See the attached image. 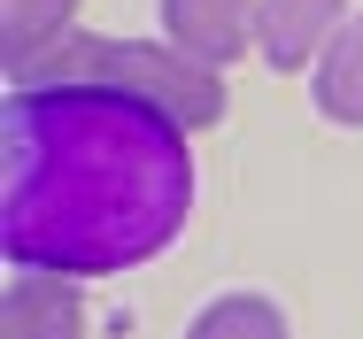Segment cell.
<instances>
[{"label": "cell", "instance_id": "6da1fadb", "mask_svg": "<svg viewBox=\"0 0 363 339\" xmlns=\"http://www.w3.org/2000/svg\"><path fill=\"white\" fill-rule=\"evenodd\" d=\"M0 170L16 270L116 277L162 255L194 208L186 124L116 85H8Z\"/></svg>", "mask_w": 363, "mask_h": 339}, {"label": "cell", "instance_id": "7a4b0ae2", "mask_svg": "<svg viewBox=\"0 0 363 339\" xmlns=\"http://www.w3.org/2000/svg\"><path fill=\"white\" fill-rule=\"evenodd\" d=\"M8 85H116V93H140L162 116H178L186 132H209L224 116V77L178 47H155V39H62L47 47L31 69H16Z\"/></svg>", "mask_w": 363, "mask_h": 339}, {"label": "cell", "instance_id": "3957f363", "mask_svg": "<svg viewBox=\"0 0 363 339\" xmlns=\"http://www.w3.org/2000/svg\"><path fill=\"white\" fill-rule=\"evenodd\" d=\"M162 31L194 62H240L263 39V0H162Z\"/></svg>", "mask_w": 363, "mask_h": 339}, {"label": "cell", "instance_id": "277c9868", "mask_svg": "<svg viewBox=\"0 0 363 339\" xmlns=\"http://www.w3.org/2000/svg\"><path fill=\"white\" fill-rule=\"evenodd\" d=\"M0 339H85V309H77L62 270H16L0 293Z\"/></svg>", "mask_w": 363, "mask_h": 339}, {"label": "cell", "instance_id": "5b68a950", "mask_svg": "<svg viewBox=\"0 0 363 339\" xmlns=\"http://www.w3.org/2000/svg\"><path fill=\"white\" fill-rule=\"evenodd\" d=\"M340 8L348 0H263V62L271 69H301L309 54H325L340 39Z\"/></svg>", "mask_w": 363, "mask_h": 339}, {"label": "cell", "instance_id": "8992f818", "mask_svg": "<svg viewBox=\"0 0 363 339\" xmlns=\"http://www.w3.org/2000/svg\"><path fill=\"white\" fill-rule=\"evenodd\" d=\"M317 108L333 124H356L363 132V16L340 23V39L317 54Z\"/></svg>", "mask_w": 363, "mask_h": 339}, {"label": "cell", "instance_id": "52a82bcc", "mask_svg": "<svg viewBox=\"0 0 363 339\" xmlns=\"http://www.w3.org/2000/svg\"><path fill=\"white\" fill-rule=\"evenodd\" d=\"M70 16H77V0H0V23H8V77L31 69L47 47H62V39H70Z\"/></svg>", "mask_w": 363, "mask_h": 339}, {"label": "cell", "instance_id": "ba28073f", "mask_svg": "<svg viewBox=\"0 0 363 339\" xmlns=\"http://www.w3.org/2000/svg\"><path fill=\"white\" fill-rule=\"evenodd\" d=\"M186 339H286V316L263 293H224V301H209L186 324Z\"/></svg>", "mask_w": 363, "mask_h": 339}]
</instances>
